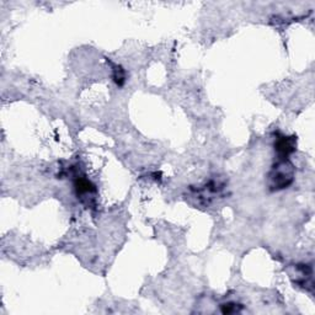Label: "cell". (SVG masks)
I'll return each mask as SVG.
<instances>
[{
	"label": "cell",
	"mask_w": 315,
	"mask_h": 315,
	"mask_svg": "<svg viewBox=\"0 0 315 315\" xmlns=\"http://www.w3.org/2000/svg\"><path fill=\"white\" fill-rule=\"evenodd\" d=\"M296 169L288 158H278L272 165L268 175V185L271 191H281L287 188L295 180Z\"/></svg>",
	"instance_id": "cell-1"
},
{
	"label": "cell",
	"mask_w": 315,
	"mask_h": 315,
	"mask_svg": "<svg viewBox=\"0 0 315 315\" xmlns=\"http://www.w3.org/2000/svg\"><path fill=\"white\" fill-rule=\"evenodd\" d=\"M297 138L295 136H280L275 142V151L278 158H288L296 151Z\"/></svg>",
	"instance_id": "cell-2"
},
{
	"label": "cell",
	"mask_w": 315,
	"mask_h": 315,
	"mask_svg": "<svg viewBox=\"0 0 315 315\" xmlns=\"http://www.w3.org/2000/svg\"><path fill=\"white\" fill-rule=\"evenodd\" d=\"M74 186H76V192L78 199H83L84 196H91L94 192H96L95 186L89 181L88 179L85 178H80L78 176L76 182H74Z\"/></svg>",
	"instance_id": "cell-3"
},
{
	"label": "cell",
	"mask_w": 315,
	"mask_h": 315,
	"mask_svg": "<svg viewBox=\"0 0 315 315\" xmlns=\"http://www.w3.org/2000/svg\"><path fill=\"white\" fill-rule=\"evenodd\" d=\"M112 78L113 82H115L118 86H124L126 83V71L121 65L112 64Z\"/></svg>",
	"instance_id": "cell-4"
},
{
	"label": "cell",
	"mask_w": 315,
	"mask_h": 315,
	"mask_svg": "<svg viewBox=\"0 0 315 315\" xmlns=\"http://www.w3.org/2000/svg\"><path fill=\"white\" fill-rule=\"evenodd\" d=\"M240 309H241V307H239V304H235V303H226V304L221 305V311L223 314L238 313Z\"/></svg>",
	"instance_id": "cell-5"
}]
</instances>
